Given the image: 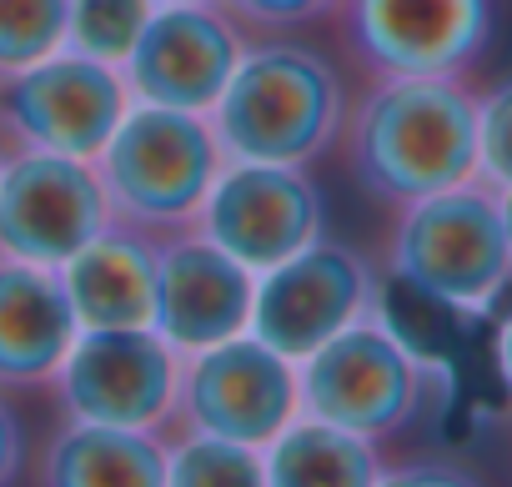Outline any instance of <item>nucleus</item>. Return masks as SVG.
Wrapping results in <instances>:
<instances>
[{"mask_svg": "<svg viewBox=\"0 0 512 487\" xmlns=\"http://www.w3.org/2000/svg\"><path fill=\"white\" fill-rule=\"evenodd\" d=\"M357 186L382 206H412L477 176V96L462 76H382L342 121Z\"/></svg>", "mask_w": 512, "mask_h": 487, "instance_id": "f257e3e1", "label": "nucleus"}, {"mask_svg": "<svg viewBox=\"0 0 512 487\" xmlns=\"http://www.w3.org/2000/svg\"><path fill=\"white\" fill-rule=\"evenodd\" d=\"M206 121L226 161L307 166L342 141L347 86L317 46L262 41L241 51Z\"/></svg>", "mask_w": 512, "mask_h": 487, "instance_id": "f03ea898", "label": "nucleus"}, {"mask_svg": "<svg viewBox=\"0 0 512 487\" xmlns=\"http://www.w3.org/2000/svg\"><path fill=\"white\" fill-rule=\"evenodd\" d=\"M111 201V221L136 231H186L226 166L216 131L196 111L131 101L101 156L91 161Z\"/></svg>", "mask_w": 512, "mask_h": 487, "instance_id": "7ed1b4c3", "label": "nucleus"}, {"mask_svg": "<svg viewBox=\"0 0 512 487\" xmlns=\"http://www.w3.org/2000/svg\"><path fill=\"white\" fill-rule=\"evenodd\" d=\"M387 272L442 307L487 312L512 282L497 186L472 176L462 186L397 206L387 236Z\"/></svg>", "mask_w": 512, "mask_h": 487, "instance_id": "20e7f679", "label": "nucleus"}, {"mask_svg": "<svg viewBox=\"0 0 512 487\" xmlns=\"http://www.w3.org/2000/svg\"><path fill=\"white\" fill-rule=\"evenodd\" d=\"M432 382L437 372L387 322L362 317L297 362V412L377 442L422 417Z\"/></svg>", "mask_w": 512, "mask_h": 487, "instance_id": "39448f33", "label": "nucleus"}, {"mask_svg": "<svg viewBox=\"0 0 512 487\" xmlns=\"http://www.w3.org/2000/svg\"><path fill=\"white\" fill-rule=\"evenodd\" d=\"M126 111H131L126 76L66 46L0 76V136L16 151L96 161Z\"/></svg>", "mask_w": 512, "mask_h": 487, "instance_id": "423d86ee", "label": "nucleus"}, {"mask_svg": "<svg viewBox=\"0 0 512 487\" xmlns=\"http://www.w3.org/2000/svg\"><path fill=\"white\" fill-rule=\"evenodd\" d=\"M51 382L71 422L156 432L176 407L181 352L156 327H81Z\"/></svg>", "mask_w": 512, "mask_h": 487, "instance_id": "0eeeda50", "label": "nucleus"}, {"mask_svg": "<svg viewBox=\"0 0 512 487\" xmlns=\"http://www.w3.org/2000/svg\"><path fill=\"white\" fill-rule=\"evenodd\" d=\"M352 61L382 76H467L497 26L492 0H337Z\"/></svg>", "mask_w": 512, "mask_h": 487, "instance_id": "6e6552de", "label": "nucleus"}, {"mask_svg": "<svg viewBox=\"0 0 512 487\" xmlns=\"http://www.w3.org/2000/svg\"><path fill=\"white\" fill-rule=\"evenodd\" d=\"M171 417L186 432L267 447L297 417V362L251 332L186 352Z\"/></svg>", "mask_w": 512, "mask_h": 487, "instance_id": "1a4fd4ad", "label": "nucleus"}, {"mask_svg": "<svg viewBox=\"0 0 512 487\" xmlns=\"http://www.w3.org/2000/svg\"><path fill=\"white\" fill-rule=\"evenodd\" d=\"M377 297L372 262L347 241L317 236L312 247L292 252L287 262L256 272L251 292V337H262L287 362H302L342 327L362 322Z\"/></svg>", "mask_w": 512, "mask_h": 487, "instance_id": "9d476101", "label": "nucleus"}, {"mask_svg": "<svg viewBox=\"0 0 512 487\" xmlns=\"http://www.w3.org/2000/svg\"><path fill=\"white\" fill-rule=\"evenodd\" d=\"M327 226L317 181L302 166L226 161L196 211V231L246 272H267L292 252L312 247Z\"/></svg>", "mask_w": 512, "mask_h": 487, "instance_id": "9b49d317", "label": "nucleus"}, {"mask_svg": "<svg viewBox=\"0 0 512 487\" xmlns=\"http://www.w3.org/2000/svg\"><path fill=\"white\" fill-rule=\"evenodd\" d=\"M111 226V201L91 161L51 151L0 156V257L66 267Z\"/></svg>", "mask_w": 512, "mask_h": 487, "instance_id": "f8f14e48", "label": "nucleus"}, {"mask_svg": "<svg viewBox=\"0 0 512 487\" xmlns=\"http://www.w3.org/2000/svg\"><path fill=\"white\" fill-rule=\"evenodd\" d=\"M241 51H246L241 21L221 0H206V6H156L131 56L121 61V76H126L131 101L206 116L221 86L231 81Z\"/></svg>", "mask_w": 512, "mask_h": 487, "instance_id": "ddd939ff", "label": "nucleus"}, {"mask_svg": "<svg viewBox=\"0 0 512 487\" xmlns=\"http://www.w3.org/2000/svg\"><path fill=\"white\" fill-rule=\"evenodd\" d=\"M251 292H256V272H246L201 231H176L156 241L151 327L181 357L241 337L251 327Z\"/></svg>", "mask_w": 512, "mask_h": 487, "instance_id": "4468645a", "label": "nucleus"}, {"mask_svg": "<svg viewBox=\"0 0 512 487\" xmlns=\"http://www.w3.org/2000/svg\"><path fill=\"white\" fill-rule=\"evenodd\" d=\"M76 332L81 327L56 267L0 257V392L51 382Z\"/></svg>", "mask_w": 512, "mask_h": 487, "instance_id": "2eb2a0df", "label": "nucleus"}, {"mask_svg": "<svg viewBox=\"0 0 512 487\" xmlns=\"http://www.w3.org/2000/svg\"><path fill=\"white\" fill-rule=\"evenodd\" d=\"M76 327H151L156 302V241L111 221L96 241L61 267Z\"/></svg>", "mask_w": 512, "mask_h": 487, "instance_id": "dca6fc26", "label": "nucleus"}, {"mask_svg": "<svg viewBox=\"0 0 512 487\" xmlns=\"http://www.w3.org/2000/svg\"><path fill=\"white\" fill-rule=\"evenodd\" d=\"M41 487H166V442L156 432L66 422L41 457Z\"/></svg>", "mask_w": 512, "mask_h": 487, "instance_id": "f3484780", "label": "nucleus"}, {"mask_svg": "<svg viewBox=\"0 0 512 487\" xmlns=\"http://www.w3.org/2000/svg\"><path fill=\"white\" fill-rule=\"evenodd\" d=\"M267 487H377L382 457L367 437L317 417H292L262 447Z\"/></svg>", "mask_w": 512, "mask_h": 487, "instance_id": "a211bd4d", "label": "nucleus"}, {"mask_svg": "<svg viewBox=\"0 0 512 487\" xmlns=\"http://www.w3.org/2000/svg\"><path fill=\"white\" fill-rule=\"evenodd\" d=\"M166 487H267L262 447L186 432L166 447Z\"/></svg>", "mask_w": 512, "mask_h": 487, "instance_id": "6ab92c4d", "label": "nucleus"}, {"mask_svg": "<svg viewBox=\"0 0 512 487\" xmlns=\"http://www.w3.org/2000/svg\"><path fill=\"white\" fill-rule=\"evenodd\" d=\"M156 0H71L66 11V51L106 61L121 71L141 26L151 21Z\"/></svg>", "mask_w": 512, "mask_h": 487, "instance_id": "aec40b11", "label": "nucleus"}, {"mask_svg": "<svg viewBox=\"0 0 512 487\" xmlns=\"http://www.w3.org/2000/svg\"><path fill=\"white\" fill-rule=\"evenodd\" d=\"M71 0H0V76L66 46Z\"/></svg>", "mask_w": 512, "mask_h": 487, "instance_id": "412c9836", "label": "nucleus"}, {"mask_svg": "<svg viewBox=\"0 0 512 487\" xmlns=\"http://www.w3.org/2000/svg\"><path fill=\"white\" fill-rule=\"evenodd\" d=\"M477 176L512 186V76L477 96Z\"/></svg>", "mask_w": 512, "mask_h": 487, "instance_id": "4be33fe9", "label": "nucleus"}, {"mask_svg": "<svg viewBox=\"0 0 512 487\" xmlns=\"http://www.w3.org/2000/svg\"><path fill=\"white\" fill-rule=\"evenodd\" d=\"M221 6L256 31H297L312 21H327L337 11V0H221Z\"/></svg>", "mask_w": 512, "mask_h": 487, "instance_id": "5701e85b", "label": "nucleus"}, {"mask_svg": "<svg viewBox=\"0 0 512 487\" xmlns=\"http://www.w3.org/2000/svg\"><path fill=\"white\" fill-rule=\"evenodd\" d=\"M377 487H482V477L447 457H417L402 467H382Z\"/></svg>", "mask_w": 512, "mask_h": 487, "instance_id": "b1692460", "label": "nucleus"}, {"mask_svg": "<svg viewBox=\"0 0 512 487\" xmlns=\"http://www.w3.org/2000/svg\"><path fill=\"white\" fill-rule=\"evenodd\" d=\"M21 462H26V432H21V417L11 412V402L0 397V487H11L21 477Z\"/></svg>", "mask_w": 512, "mask_h": 487, "instance_id": "393cba45", "label": "nucleus"}, {"mask_svg": "<svg viewBox=\"0 0 512 487\" xmlns=\"http://www.w3.org/2000/svg\"><path fill=\"white\" fill-rule=\"evenodd\" d=\"M497 367H502V382H507V392H512V312H507V322H502V332H497Z\"/></svg>", "mask_w": 512, "mask_h": 487, "instance_id": "a878e982", "label": "nucleus"}, {"mask_svg": "<svg viewBox=\"0 0 512 487\" xmlns=\"http://www.w3.org/2000/svg\"><path fill=\"white\" fill-rule=\"evenodd\" d=\"M497 216H502V236H507V252H512V186H497Z\"/></svg>", "mask_w": 512, "mask_h": 487, "instance_id": "bb28decb", "label": "nucleus"}, {"mask_svg": "<svg viewBox=\"0 0 512 487\" xmlns=\"http://www.w3.org/2000/svg\"><path fill=\"white\" fill-rule=\"evenodd\" d=\"M156 6H206V0H156Z\"/></svg>", "mask_w": 512, "mask_h": 487, "instance_id": "cd10ccee", "label": "nucleus"}, {"mask_svg": "<svg viewBox=\"0 0 512 487\" xmlns=\"http://www.w3.org/2000/svg\"><path fill=\"white\" fill-rule=\"evenodd\" d=\"M0 156H6V151H0Z\"/></svg>", "mask_w": 512, "mask_h": 487, "instance_id": "c85d7f7f", "label": "nucleus"}]
</instances>
